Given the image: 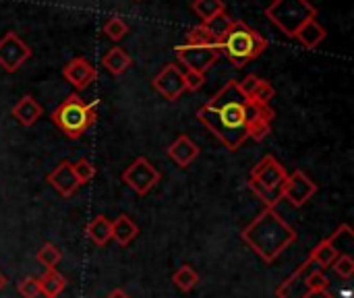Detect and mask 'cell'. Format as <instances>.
Instances as JSON below:
<instances>
[{
    "label": "cell",
    "mask_w": 354,
    "mask_h": 298,
    "mask_svg": "<svg viewBox=\"0 0 354 298\" xmlns=\"http://www.w3.org/2000/svg\"><path fill=\"white\" fill-rule=\"evenodd\" d=\"M197 120L228 151H236L249 139L245 120V97L241 95L236 81H228L222 89H218L214 97L197 110Z\"/></svg>",
    "instance_id": "1"
},
{
    "label": "cell",
    "mask_w": 354,
    "mask_h": 298,
    "mask_svg": "<svg viewBox=\"0 0 354 298\" xmlns=\"http://www.w3.org/2000/svg\"><path fill=\"white\" fill-rule=\"evenodd\" d=\"M241 236L266 263H272L297 241V230L274 207H266Z\"/></svg>",
    "instance_id": "2"
},
{
    "label": "cell",
    "mask_w": 354,
    "mask_h": 298,
    "mask_svg": "<svg viewBox=\"0 0 354 298\" xmlns=\"http://www.w3.org/2000/svg\"><path fill=\"white\" fill-rule=\"evenodd\" d=\"M268 48V39L253 27H249L245 21L234 19L230 29L222 35L218 41L220 54H224L236 68L253 62L259 58Z\"/></svg>",
    "instance_id": "3"
},
{
    "label": "cell",
    "mask_w": 354,
    "mask_h": 298,
    "mask_svg": "<svg viewBox=\"0 0 354 298\" xmlns=\"http://www.w3.org/2000/svg\"><path fill=\"white\" fill-rule=\"evenodd\" d=\"M52 122L68 137V139H81L89 127L97 120L95 104L83 102L77 93H71L54 112H52Z\"/></svg>",
    "instance_id": "4"
},
{
    "label": "cell",
    "mask_w": 354,
    "mask_h": 298,
    "mask_svg": "<svg viewBox=\"0 0 354 298\" xmlns=\"http://www.w3.org/2000/svg\"><path fill=\"white\" fill-rule=\"evenodd\" d=\"M266 17L292 39L307 21L317 19V8L311 0H272L266 8Z\"/></svg>",
    "instance_id": "5"
},
{
    "label": "cell",
    "mask_w": 354,
    "mask_h": 298,
    "mask_svg": "<svg viewBox=\"0 0 354 298\" xmlns=\"http://www.w3.org/2000/svg\"><path fill=\"white\" fill-rule=\"evenodd\" d=\"M162 180L160 170L143 156L133 160V164L122 172V183L133 189L137 195H147Z\"/></svg>",
    "instance_id": "6"
},
{
    "label": "cell",
    "mask_w": 354,
    "mask_h": 298,
    "mask_svg": "<svg viewBox=\"0 0 354 298\" xmlns=\"http://www.w3.org/2000/svg\"><path fill=\"white\" fill-rule=\"evenodd\" d=\"M174 50H176L178 64H183L187 71H195V73H203V75L222 56L218 46H189V44H180Z\"/></svg>",
    "instance_id": "7"
},
{
    "label": "cell",
    "mask_w": 354,
    "mask_h": 298,
    "mask_svg": "<svg viewBox=\"0 0 354 298\" xmlns=\"http://www.w3.org/2000/svg\"><path fill=\"white\" fill-rule=\"evenodd\" d=\"M29 58L31 48L15 31H6L0 37V68L4 73H17Z\"/></svg>",
    "instance_id": "8"
},
{
    "label": "cell",
    "mask_w": 354,
    "mask_h": 298,
    "mask_svg": "<svg viewBox=\"0 0 354 298\" xmlns=\"http://www.w3.org/2000/svg\"><path fill=\"white\" fill-rule=\"evenodd\" d=\"M274 116H276V112H274L272 106L245 100V120H247L249 139L263 141L270 135V131H272Z\"/></svg>",
    "instance_id": "9"
},
{
    "label": "cell",
    "mask_w": 354,
    "mask_h": 298,
    "mask_svg": "<svg viewBox=\"0 0 354 298\" xmlns=\"http://www.w3.org/2000/svg\"><path fill=\"white\" fill-rule=\"evenodd\" d=\"M282 191V199H288L290 205L295 207H303L315 193H317V185L301 170H295L292 174H288L280 187Z\"/></svg>",
    "instance_id": "10"
},
{
    "label": "cell",
    "mask_w": 354,
    "mask_h": 298,
    "mask_svg": "<svg viewBox=\"0 0 354 298\" xmlns=\"http://www.w3.org/2000/svg\"><path fill=\"white\" fill-rule=\"evenodd\" d=\"M288 176V172L284 170V166L274 158V156H263L249 174V180L261 185L268 191H280L284 178Z\"/></svg>",
    "instance_id": "11"
},
{
    "label": "cell",
    "mask_w": 354,
    "mask_h": 298,
    "mask_svg": "<svg viewBox=\"0 0 354 298\" xmlns=\"http://www.w3.org/2000/svg\"><path fill=\"white\" fill-rule=\"evenodd\" d=\"M153 89L168 102H176L187 89H185V79H183V71L176 62L166 64L151 81Z\"/></svg>",
    "instance_id": "12"
},
{
    "label": "cell",
    "mask_w": 354,
    "mask_h": 298,
    "mask_svg": "<svg viewBox=\"0 0 354 298\" xmlns=\"http://www.w3.org/2000/svg\"><path fill=\"white\" fill-rule=\"evenodd\" d=\"M62 77L66 79V83H71L75 89H87L95 79H97V68L83 56L73 58L71 62H66V66L62 68Z\"/></svg>",
    "instance_id": "13"
},
{
    "label": "cell",
    "mask_w": 354,
    "mask_h": 298,
    "mask_svg": "<svg viewBox=\"0 0 354 298\" xmlns=\"http://www.w3.org/2000/svg\"><path fill=\"white\" fill-rule=\"evenodd\" d=\"M313 270V263L307 259L299 270H295L278 288H276V297L278 298H307L309 292V286H307V276L309 272Z\"/></svg>",
    "instance_id": "14"
},
{
    "label": "cell",
    "mask_w": 354,
    "mask_h": 298,
    "mask_svg": "<svg viewBox=\"0 0 354 298\" xmlns=\"http://www.w3.org/2000/svg\"><path fill=\"white\" fill-rule=\"evenodd\" d=\"M48 183H50V187H52L58 195H62L64 199L73 197V195L77 193V189L81 187L79 180H77V176H75V172H73V162H68V160H62V162L48 174Z\"/></svg>",
    "instance_id": "15"
},
{
    "label": "cell",
    "mask_w": 354,
    "mask_h": 298,
    "mask_svg": "<svg viewBox=\"0 0 354 298\" xmlns=\"http://www.w3.org/2000/svg\"><path fill=\"white\" fill-rule=\"evenodd\" d=\"M168 158L178 166V168H189L197 158H199V145L191 139V137H187V135H178L172 143H170V147H168Z\"/></svg>",
    "instance_id": "16"
},
{
    "label": "cell",
    "mask_w": 354,
    "mask_h": 298,
    "mask_svg": "<svg viewBox=\"0 0 354 298\" xmlns=\"http://www.w3.org/2000/svg\"><path fill=\"white\" fill-rule=\"evenodd\" d=\"M10 114L15 116V120H17L19 124H23V127H33V124L39 120V116L44 114V108H41V104H39L31 93H25V95L12 106Z\"/></svg>",
    "instance_id": "17"
},
{
    "label": "cell",
    "mask_w": 354,
    "mask_h": 298,
    "mask_svg": "<svg viewBox=\"0 0 354 298\" xmlns=\"http://www.w3.org/2000/svg\"><path fill=\"white\" fill-rule=\"evenodd\" d=\"M326 37H328L326 27L319 25L317 19H311V21H307V23L297 31V35H295L292 39H297L305 50H315Z\"/></svg>",
    "instance_id": "18"
},
{
    "label": "cell",
    "mask_w": 354,
    "mask_h": 298,
    "mask_svg": "<svg viewBox=\"0 0 354 298\" xmlns=\"http://www.w3.org/2000/svg\"><path fill=\"white\" fill-rule=\"evenodd\" d=\"M340 253H342V251H340L330 239H326V241L317 243V245L311 249L309 261H311L315 268H319V270H328V268H332V263L338 259Z\"/></svg>",
    "instance_id": "19"
},
{
    "label": "cell",
    "mask_w": 354,
    "mask_h": 298,
    "mask_svg": "<svg viewBox=\"0 0 354 298\" xmlns=\"http://www.w3.org/2000/svg\"><path fill=\"white\" fill-rule=\"evenodd\" d=\"M102 64L106 66V71L114 77H120L131 64H133V58L129 56L127 50L118 48V46H112L104 56H102Z\"/></svg>",
    "instance_id": "20"
},
{
    "label": "cell",
    "mask_w": 354,
    "mask_h": 298,
    "mask_svg": "<svg viewBox=\"0 0 354 298\" xmlns=\"http://www.w3.org/2000/svg\"><path fill=\"white\" fill-rule=\"evenodd\" d=\"M137 234H139V228L127 214L112 220V241H116L120 247H129L137 239Z\"/></svg>",
    "instance_id": "21"
},
{
    "label": "cell",
    "mask_w": 354,
    "mask_h": 298,
    "mask_svg": "<svg viewBox=\"0 0 354 298\" xmlns=\"http://www.w3.org/2000/svg\"><path fill=\"white\" fill-rule=\"evenodd\" d=\"M89 241H93L97 247H106L112 241V220H108L106 216H95L87 228H85Z\"/></svg>",
    "instance_id": "22"
},
{
    "label": "cell",
    "mask_w": 354,
    "mask_h": 298,
    "mask_svg": "<svg viewBox=\"0 0 354 298\" xmlns=\"http://www.w3.org/2000/svg\"><path fill=\"white\" fill-rule=\"evenodd\" d=\"M37 282H39V295H44L46 298H56L66 288V278L56 270H46V274L37 278Z\"/></svg>",
    "instance_id": "23"
},
{
    "label": "cell",
    "mask_w": 354,
    "mask_h": 298,
    "mask_svg": "<svg viewBox=\"0 0 354 298\" xmlns=\"http://www.w3.org/2000/svg\"><path fill=\"white\" fill-rule=\"evenodd\" d=\"M232 17L224 10V12H218V15H214L212 19H207V21H203L201 25L207 29V33L216 39V41H220L222 39V35L230 29V25H232Z\"/></svg>",
    "instance_id": "24"
},
{
    "label": "cell",
    "mask_w": 354,
    "mask_h": 298,
    "mask_svg": "<svg viewBox=\"0 0 354 298\" xmlns=\"http://www.w3.org/2000/svg\"><path fill=\"white\" fill-rule=\"evenodd\" d=\"M191 8H193V12H195V15L201 19V23H203V21L212 19L214 15L224 12V10H226V2H224V0H193Z\"/></svg>",
    "instance_id": "25"
},
{
    "label": "cell",
    "mask_w": 354,
    "mask_h": 298,
    "mask_svg": "<svg viewBox=\"0 0 354 298\" xmlns=\"http://www.w3.org/2000/svg\"><path fill=\"white\" fill-rule=\"evenodd\" d=\"M172 280H174V284H176L183 292H191V290L197 286L199 276H197V272H195L191 266H180V268L174 272Z\"/></svg>",
    "instance_id": "26"
},
{
    "label": "cell",
    "mask_w": 354,
    "mask_h": 298,
    "mask_svg": "<svg viewBox=\"0 0 354 298\" xmlns=\"http://www.w3.org/2000/svg\"><path fill=\"white\" fill-rule=\"evenodd\" d=\"M35 259H37L39 266H44L46 270H56V266H58L60 259H62V253H60V249H58L56 245L46 243V245H41V249L37 251Z\"/></svg>",
    "instance_id": "27"
},
{
    "label": "cell",
    "mask_w": 354,
    "mask_h": 298,
    "mask_svg": "<svg viewBox=\"0 0 354 298\" xmlns=\"http://www.w3.org/2000/svg\"><path fill=\"white\" fill-rule=\"evenodd\" d=\"M185 44L189 46H218V41L207 33V29L199 23L195 27H191L185 35Z\"/></svg>",
    "instance_id": "28"
},
{
    "label": "cell",
    "mask_w": 354,
    "mask_h": 298,
    "mask_svg": "<svg viewBox=\"0 0 354 298\" xmlns=\"http://www.w3.org/2000/svg\"><path fill=\"white\" fill-rule=\"evenodd\" d=\"M276 97V89L270 81L266 79H259L257 87L253 89V93L247 97L249 102H257V104H266V106H272V100Z\"/></svg>",
    "instance_id": "29"
},
{
    "label": "cell",
    "mask_w": 354,
    "mask_h": 298,
    "mask_svg": "<svg viewBox=\"0 0 354 298\" xmlns=\"http://www.w3.org/2000/svg\"><path fill=\"white\" fill-rule=\"evenodd\" d=\"M129 33V25L118 19V17H110L106 23H104V35L112 41H120L124 35Z\"/></svg>",
    "instance_id": "30"
},
{
    "label": "cell",
    "mask_w": 354,
    "mask_h": 298,
    "mask_svg": "<svg viewBox=\"0 0 354 298\" xmlns=\"http://www.w3.org/2000/svg\"><path fill=\"white\" fill-rule=\"evenodd\" d=\"M307 286H309V292H311V295L326 292V290L330 288V278L326 276L324 270H319V268L313 266V270H311L309 276H307Z\"/></svg>",
    "instance_id": "31"
},
{
    "label": "cell",
    "mask_w": 354,
    "mask_h": 298,
    "mask_svg": "<svg viewBox=\"0 0 354 298\" xmlns=\"http://www.w3.org/2000/svg\"><path fill=\"white\" fill-rule=\"evenodd\" d=\"M73 172H75L79 185H87V183L93 180V176H95V166H93L89 160L81 158V160H77V162L73 164Z\"/></svg>",
    "instance_id": "32"
},
{
    "label": "cell",
    "mask_w": 354,
    "mask_h": 298,
    "mask_svg": "<svg viewBox=\"0 0 354 298\" xmlns=\"http://www.w3.org/2000/svg\"><path fill=\"white\" fill-rule=\"evenodd\" d=\"M332 270L336 272V276H340L344 280H351L354 274V259L348 253H340L338 259L332 263Z\"/></svg>",
    "instance_id": "33"
},
{
    "label": "cell",
    "mask_w": 354,
    "mask_h": 298,
    "mask_svg": "<svg viewBox=\"0 0 354 298\" xmlns=\"http://www.w3.org/2000/svg\"><path fill=\"white\" fill-rule=\"evenodd\" d=\"M17 292L23 298H39V282H37V278H33V276L23 278L17 284Z\"/></svg>",
    "instance_id": "34"
},
{
    "label": "cell",
    "mask_w": 354,
    "mask_h": 298,
    "mask_svg": "<svg viewBox=\"0 0 354 298\" xmlns=\"http://www.w3.org/2000/svg\"><path fill=\"white\" fill-rule=\"evenodd\" d=\"M185 79V89L187 91H199L205 85V75L203 73H195V71H185L183 73Z\"/></svg>",
    "instance_id": "35"
},
{
    "label": "cell",
    "mask_w": 354,
    "mask_h": 298,
    "mask_svg": "<svg viewBox=\"0 0 354 298\" xmlns=\"http://www.w3.org/2000/svg\"><path fill=\"white\" fill-rule=\"evenodd\" d=\"M259 79H261V77H257V75H247L243 81H236V87H239V91H241V95H243L245 100L253 93V89L257 87Z\"/></svg>",
    "instance_id": "36"
},
{
    "label": "cell",
    "mask_w": 354,
    "mask_h": 298,
    "mask_svg": "<svg viewBox=\"0 0 354 298\" xmlns=\"http://www.w3.org/2000/svg\"><path fill=\"white\" fill-rule=\"evenodd\" d=\"M106 298H131V297H129V295H127L124 290L116 288V290H112V292H110V295H108V297H106Z\"/></svg>",
    "instance_id": "37"
},
{
    "label": "cell",
    "mask_w": 354,
    "mask_h": 298,
    "mask_svg": "<svg viewBox=\"0 0 354 298\" xmlns=\"http://www.w3.org/2000/svg\"><path fill=\"white\" fill-rule=\"evenodd\" d=\"M4 286H6V278H4V276L0 274V290H2Z\"/></svg>",
    "instance_id": "38"
},
{
    "label": "cell",
    "mask_w": 354,
    "mask_h": 298,
    "mask_svg": "<svg viewBox=\"0 0 354 298\" xmlns=\"http://www.w3.org/2000/svg\"><path fill=\"white\" fill-rule=\"evenodd\" d=\"M135 2H141V0H135Z\"/></svg>",
    "instance_id": "39"
}]
</instances>
